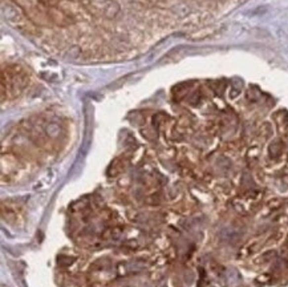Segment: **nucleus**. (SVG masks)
Returning <instances> with one entry per match:
<instances>
[{
	"mask_svg": "<svg viewBox=\"0 0 288 287\" xmlns=\"http://www.w3.org/2000/svg\"><path fill=\"white\" fill-rule=\"evenodd\" d=\"M30 81L28 73L20 65H8L1 71V97H15L26 88Z\"/></svg>",
	"mask_w": 288,
	"mask_h": 287,
	"instance_id": "obj_1",
	"label": "nucleus"
},
{
	"mask_svg": "<svg viewBox=\"0 0 288 287\" xmlns=\"http://www.w3.org/2000/svg\"><path fill=\"white\" fill-rule=\"evenodd\" d=\"M47 12H48V17H49V20L53 21V23H56L57 26L65 27V26H69V24L72 23L71 17H69L65 12H63V11H60L59 8H55V7H49Z\"/></svg>",
	"mask_w": 288,
	"mask_h": 287,
	"instance_id": "obj_2",
	"label": "nucleus"
},
{
	"mask_svg": "<svg viewBox=\"0 0 288 287\" xmlns=\"http://www.w3.org/2000/svg\"><path fill=\"white\" fill-rule=\"evenodd\" d=\"M125 166H126V161L123 160V158H117V160L112 162L108 173H109V176H117L121 172H123Z\"/></svg>",
	"mask_w": 288,
	"mask_h": 287,
	"instance_id": "obj_3",
	"label": "nucleus"
}]
</instances>
